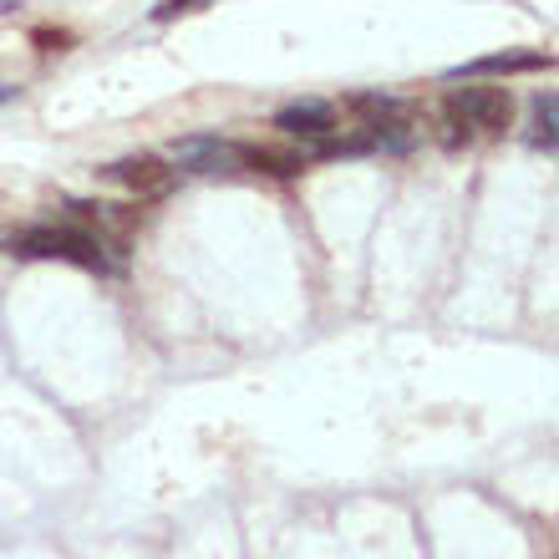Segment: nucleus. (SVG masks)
Segmentation results:
<instances>
[{
  "mask_svg": "<svg viewBox=\"0 0 559 559\" xmlns=\"http://www.w3.org/2000/svg\"><path fill=\"white\" fill-rule=\"evenodd\" d=\"M555 57L549 51H499V57H478L448 76H514V72H549Z\"/></svg>",
  "mask_w": 559,
  "mask_h": 559,
  "instance_id": "6",
  "label": "nucleus"
},
{
  "mask_svg": "<svg viewBox=\"0 0 559 559\" xmlns=\"http://www.w3.org/2000/svg\"><path fill=\"white\" fill-rule=\"evenodd\" d=\"M199 5H209V0H158V5H153V21H174V15L199 11Z\"/></svg>",
  "mask_w": 559,
  "mask_h": 559,
  "instance_id": "9",
  "label": "nucleus"
},
{
  "mask_svg": "<svg viewBox=\"0 0 559 559\" xmlns=\"http://www.w3.org/2000/svg\"><path fill=\"white\" fill-rule=\"evenodd\" d=\"M239 163L245 168H254V174H270V178H290L306 168V158L300 153H290V147H260V143H245L239 147Z\"/></svg>",
  "mask_w": 559,
  "mask_h": 559,
  "instance_id": "7",
  "label": "nucleus"
},
{
  "mask_svg": "<svg viewBox=\"0 0 559 559\" xmlns=\"http://www.w3.org/2000/svg\"><path fill=\"white\" fill-rule=\"evenodd\" d=\"M442 118H453L463 133L499 138L514 122V92L509 87H457L442 103Z\"/></svg>",
  "mask_w": 559,
  "mask_h": 559,
  "instance_id": "2",
  "label": "nucleus"
},
{
  "mask_svg": "<svg viewBox=\"0 0 559 559\" xmlns=\"http://www.w3.org/2000/svg\"><path fill=\"white\" fill-rule=\"evenodd\" d=\"M239 147L245 143H229L219 133H193V138H178L174 143V163L183 174H235L245 168L239 163Z\"/></svg>",
  "mask_w": 559,
  "mask_h": 559,
  "instance_id": "3",
  "label": "nucleus"
},
{
  "mask_svg": "<svg viewBox=\"0 0 559 559\" xmlns=\"http://www.w3.org/2000/svg\"><path fill=\"white\" fill-rule=\"evenodd\" d=\"M555 122H559L555 92H539V97H534V133H530V143L545 147V153H555Z\"/></svg>",
  "mask_w": 559,
  "mask_h": 559,
  "instance_id": "8",
  "label": "nucleus"
},
{
  "mask_svg": "<svg viewBox=\"0 0 559 559\" xmlns=\"http://www.w3.org/2000/svg\"><path fill=\"white\" fill-rule=\"evenodd\" d=\"M31 41L41 46V51H67V46H72V31H51V26H41V31H31Z\"/></svg>",
  "mask_w": 559,
  "mask_h": 559,
  "instance_id": "10",
  "label": "nucleus"
},
{
  "mask_svg": "<svg viewBox=\"0 0 559 559\" xmlns=\"http://www.w3.org/2000/svg\"><path fill=\"white\" fill-rule=\"evenodd\" d=\"M103 174L118 178L133 199H163V193L174 189V168H168L163 158H153V153H133V158L112 163V168H103Z\"/></svg>",
  "mask_w": 559,
  "mask_h": 559,
  "instance_id": "4",
  "label": "nucleus"
},
{
  "mask_svg": "<svg viewBox=\"0 0 559 559\" xmlns=\"http://www.w3.org/2000/svg\"><path fill=\"white\" fill-rule=\"evenodd\" d=\"M5 250L15 260H67L82 270H103V239L92 235L87 224H26L5 235Z\"/></svg>",
  "mask_w": 559,
  "mask_h": 559,
  "instance_id": "1",
  "label": "nucleus"
},
{
  "mask_svg": "<svg viewBox=\"0 0 559 559\" xmlns=\"http://www.w3.org/2000/svg\"><path fill=\"white\" fill-rule=\"evenodd\" d=\"M275 128L285 138H310V143H321V138L336 133V107L331 103H316V97H306V103H290L275 112Z\"/></svg>",
  "mask_w": 559,
  "mask_h": 559,
  "instance_id": "5",
  "label": "nucleus"
}]
</instances>
